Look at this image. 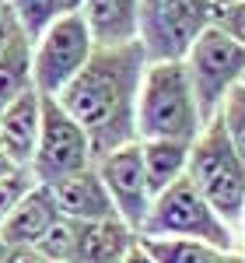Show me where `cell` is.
Returning a JSON list of instances; mask_svg holds the SVG:
<instances>
[{"label": "cell", "mask_w": 245, "mask_h": 263, "mask_svg": "<svg viewBox=\"0 0 245 263\" xmlns=\"http://www.w3.org/2000/svg\"><path fill=\"white\" fill-rule=\"evenodd\" d=\"M14 168H18V165H14L7 155H4V151H0V176H7V172H14Z\"/></svg>", "instance_id": "obj_27"}, {"label": "cell", "mask_w": 245, "mask_h": 263, "mask_svg": "<svg viewBox=\"0 0 245 263\" xmlns=\"http://www.w3.org/2000/svg\"><path fill=\"white\" fill-rule=\"evenodd\" d=\"M210 0H140L137 42L147 63H182L189 46L214 25Z\"/></svg>", "instance_id": "obj_5"}, {"label": "cell", "mask_w": 245, "mask_h": 263, "mask_svg": "<svg viewBox=\"0 0 245 263\" xmlns=\"http://www.w3.org/2000/svg\"><path fill=\"white\" fill-rule=\"evenodd\" d=\"M4 263H49L46 256H42L35 246H11L7 249V260Z\"/></svg>", "instance_id": "obj_23"}, {"label": "cell", "mask_w": 245, "mask_h": 263, "mask_svg": "<svg viewBox=\"0 0 245 263\" xmlns=\"http://www.w3.org/2000/svg\"><path fill=\"white\" fill-rule=\"evenodd\" d=\"M140 0H84L81 18L95 46H130L137 42Z\"/></svg>", "instance_id": "obj_13"}, {"label": "cell", "mask_w": 245, "mask_h": 263, "mask_svg": "<svg viewBox=\"0 0 245 263\" xmlns=\"http://www.w3.org/2000/svg\"><path fill=\"white\" fill-rule=\"evenodd\" d=\"M95 168H98L105 190H109V197H112V207H116L119 221H126L140 235L144 221H147V214H151V203H154V193H151L147 176H144L140 144H126L119 151L98 158Z\"/></svg>", "instance_id": "obj_9"}, {"label": "cell", "mask_w": 245, "mask_h": 263, "mask_svg": "<svg viewBox=\"0 0 245 263\" xmlns=\"http://www.w3.org/2000/svg\"><path fill=\"white\" fill-rule=\"evenodd\" d=\"M122 263H158V260H154V256L147 253V246L137 239V242H133V249L126 253V260H122Z\"/></svg>", "instance_id": "obj_25"}, {"label": "cell", "mask_w": 245, "mask_h": 263, "mask_svg": "<svg viewBox=\"0 0 245 263\" xmlns=\"http://www.w3.org/2000/svg\"><path fill=\"white\" fill-rule=\"evenodd\" d=\"M7 249H11V246H7V242H4V235H0V263H4V260H7Z\"/></svg>", "instance_id": "obj_28"}, {"label": "cell", "mask_w": 245, "mask_h": 263, "mask_svg": "<svg viewBox=\"0 0 245 263\" xmlns=\"http://www.w3.org/2000/svg\"><path fill=\"white\" fill-rule=\"evenodd\" d=\"M95 53V39L88 32L81 14L56 21L32 42V81L35 91L46 99H56L67 84L84 70V63Z\"/></svg>", "instance_id": "obj_8"}, {"label": "cell", "mask_w": 245, "mask_h": 263, "mask_svg": "<svg viewBox=\"0 0 245 263\" xmlns=\"http://www.w3.org/2000/svg\"><path fill=\"white\" fill-rule=\"evenodd\" d=\"M140 242L158 263H245V253L238 249H214L186 239H140Z\"/></svg>", "instance_id": "obj_18"}, {"label": "cell", "mask_w": 245, "mask_h": 263, "mask_svg": "<svg viewBox=\"0 0 245 263\" xmlns=\"http://www.w3.org/2000/svg\"><path fill=\"white\" fill-rule=\"evenodd\" d=\"M186 179L200 190L214 214L235 232L242 218L245 203V162L235 151V144L228 137L224 123L214 120L200 130V137L189 144V165H186Z\"/></svg>", "instance_id": "obj_3"}, {"label": "cell", "mask_w": 245, "mask_h": 263, "mask_svg": "<svg viewBox=\"0 0 245 263\" xmlns=\"http://www.w3.org/2000/svg\"><path fill=\"white\" fill-rule=\"evenodd\" d=\"M144 70L147 57L140 42L95 46L84 70L56 95V102L88 134L95 162L126 144H137V91Z\"/></svg>", "instance_id": "obj_1"}, {"label": "cell", "mask_w": 245, "mask_h": 263, "mask_svg": "<svg viewBox=\"0 0 245 263\" xmlns=\"http://www.w3.org/2000/svg\"><path fill=\"white\" fill-rule=\"evenodd\" d=\"M56 221H60V207H56L53 190L35 182L25 193V200L0 221V235L7 246H35Z\"/></svg>", "instance_id": "obj_12"}, {"label": "cell", "mask_w": 245, "mask_h": 263, "mask_svg": "<svg viewBox=\"0 0 245 263\" xmlns=\"http://www.w3.org/2000/svg\"><path fill=\"white\" fill-rule=\"evenodd\" d=\"M91 165H95V151H91L88 134L74 123V116L56 99L42 95V130H39L32 165H28L35 182L56 186V182L70 179V176H77Z\"/></svg>", "instance_id": "obj_7"}, {"label": "cell", "mask_w": 245, "mask_h": 263, "mask_svg": "<svg viewBox=\"0 0 245 263\" xmlns=\"http://www.w3.org/2000/svg\"><path fill=\"white\" fill-rule=\"evenodd\" d=\"M35 186V176L28 172V168H14V172H7V176H0V221L25 200V193Z\"/></svg>", "instance_id": "obj_21"}, {"label": "cell", "mask_w": 245, "mask_h": 263, "mask_svg": "<svg viewBox=\"0 0 245 263\" xmlns=\"http://www.w3.org/2000/svg\"><path fill=\"white\" fill-rule=\"evenodd\" d=\"M140 144V141H137ZM140 158H144V176L151 193L158 197L161 190H168L172 182H179L186 176L189 165V144L186 141H144L140 144Z\"/></svg>", "instance_id": "obj_15"}, {"label": "cell", "mask_w": 245, "mask_h": 263, "mask_svg": "<svg viewBox=\"0 0 245 263\" xmlns=\"http://www.w3.org/2000/svg\"><path fill=\"white\" fill-rule=\"evenodd\" d=\"M235 239H238V253H245V203H242V218H238V228H235Z\"/></svg>", "instance_id": "obj_26"}, {"label": "cell", "mask_w": 245, "mask_h": 263, "mask_svg": "<svg viewBox=\"0 0 245 263\" xmlns=\"http://www.w3.org/2000/svg\"><path fill=\"white\" fill-rule=\"evenodd\" d=\"M182 70L196 95L200 116L210 123L221 112L224 99L245 81V46L228 39L217 25H210L182 57Z\"/></svg>", "instance_id": "obj_6"}, {"label": "cell", "mask_w": 245, "mask_h": 263, "mask_svg": "<svg viewBox=\"0 0 245 263\" xmlns=\"http://www.w3.org/2000/svg\"><path fill=\"white\" fill-rule=\"evenodd\" d=\"M14 32H18V21L11 11H0V53L7 49V42L14 39Z\"/></svg>", "instance_id": "obj_24"}, {"label": "cell", "mask_w": 245, "mask_h": 263, "mask_svg": "<svg viewBox=\"0 0 245 263\" xmlns=\"http://www.w3.org/2000/svg\"><path fill=\"white\" fill-rule=\"evenodd\" d=\"M49 190H53V197H56L60 214L70 218V221L91 224V221L119 218L116 207H112V197H109V190H105V182H102V176H98L95 165L84 168V172H77V176H70V179L56 182V186H49Z\"/></svg>", "instance_id": "obj_10"}, {"label": "cell", "mask_w": 245, "mask_h": 263, "mask_svg": "<svg viewBox=\"0 0 245 263\" xmlns=\"http://www.w3.org/2000/svg\"><path fill=\"white\" fill-rule=\"evenodd\" d=\"M203 126L182 63H147L137 91V141L193 144Z\"/></svg>", "instance_id": "obj_2"}, {"label": "cell", "mask_w": 245, "mask_h": 263, "mask_svg": "<svg viewBox=\"0 0 245 263\" xmlns=\"http://www.w3.org/2000/svg\"><path fill=\"white\" fill-rule=\"evenodd\" d=\"M0 11H7V0H0Z\"/></svg>", "instance_id": "obj_30"}, {"label": "cell", "mask_w": 245, "mask_h": 263, "mask_svg": "<svg viewBox=\"0 0 245 263\" xmlns=\"http://www.w3.org/2000/svg\"><path fill=\"white\" fill-rule=\"evenodd\" d=\"M77 242H81V221H70L60 214V221L35 242V249L49 263H77Z\"/></svg>", "instance_id": "obj_19"}, {"label": "cell", "mask_w": 245, "mask_h": 263, "mask_svg": "<svg viewBox=\"0 0 245 263\" xmlns=\"http://www.w3.org/2000/svg\"><path fill=\"white\" fill-rule=\"evenodd\" d=\"M217 120L224 123V130H228V137H231V144H235V151L242 155V162H245V84H238V88L224 99Z\"/></svg>", "instance_id": "obj_20"}, {"label": "cell", "mask_w": 245, "mask_h": 263, "mask_svg": "<svg viewBox=\"0 0 245 263\" xmlns=\"http://www.w3.org/2000/svg\"><path fill=\"white\" fill-rule=\"evenodd\" d=\"M242 84H245V81H242Z\"/></svg>", "instance_id": "obj_31"}, {"label": "cell", "mask_w": 245, "mask_h": 263, "mask_svg": "<svg viewBox=\"0 0 245 263\" xmlns=\"http://www.w3.org/2000/svg\"><path fill=\"white\" fill-rule=\"evenodd\" d=\"M39 130H42V95L32 88L0 112V151L18 168H28L32 155H35V144H39Z\"/></svg>", "instance_id": "obj_11"}, {"label": "cell", "mask_w": 245, "mask_h": 263, "mask_svg": "<svg viewBox=\"0 0 245 263\" xmlns=\"http://www.w3.org/2000/svg\"><path fill=\"white\" fill-rule=\"evenodd\" d=\"M214 7H228V4H238V0H210Z\"/></svg>", "instance_id": "obj_29"}, {"label": "cell", "mask_w": 245, "mask_h": 263, "mask_svg": "<svg viewBox=\"0 0 245 263\" xmlns=\"http://www.w3.org/2000/svg\"><path fill=\"white\" fill-rule=\"evenodd\" d=\"M81 4L84 0H7V11L14 14L28 42H35L49 25L70 18V14H81Z\"/></svg>", "instance_id": "obj_17"}, {"label": "cell", "mask_w": 245, "mask_h": 263, "mask_svg": "<svg viewBox=\"0 0 245 263\" xmlns=\"http://www.w3.org/2000/svg\"><path fill=\"white\" fill-rule=\"evenodd\" d=\"M214 25L224 32L228 39H235L238 46H245V0H238V4H228V7H217Z\"/></svg>", "instance_id": "obj_22"}, {"label": "cell", "mask_w": 245, "mask_h": 263, "mask_svg": "<svg viewBox=\"0 0 245 263\" xmlns=\"http://www.w3.org/2000/svg\"><path fill=\"white\" fill-rule=\"evenodd\" d=\"M140 239H186V242H203L214 249H238L235 232L214 214V207L200 197V190L186 176L154 197L151 214L140 228Z\"/></svg>", "instance_id": "obj_4"}, {"label": "cell", "mask_w": 245, "mask_h": 263, "mask_svg": "<svg viewBox=\"0 0 245 263\" xmlns=\"http://www.w3.org/2000/svg\"><path fill=\"white\" fill-rule=\"evenodd\" d=\"M32 88H35V81H32V42L18 28L14 39L7 42V49L0 53V112Z\"/></svg>", "instance_id": "obj_16"}, {"label": "cell", "mask_w": 245, "mask_h": 263, "mask_svg": "<svg viewBox=\"0 0 245 263\" xmlns=\"http://www.w3.org/2000/svg\"><path fill=\"white\" fill-rule=\"evenodd\" d=\"M140 235L119 218L109 221L81 224V242H77V263H122Z\"/></svg>", "instance_id": "obj_14"}]
</instances>
